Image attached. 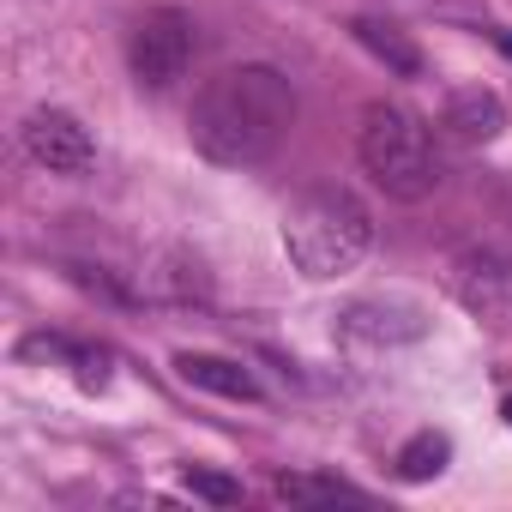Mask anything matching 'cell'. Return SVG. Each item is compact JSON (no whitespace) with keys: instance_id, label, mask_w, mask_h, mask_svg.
Segmentation results:
<instances>
[{"instance_id":"obj_1","label":"cell","mask_w":512,"mask_h":512,"mask_svg":"<svg viewBox=\"0 0 512 512\" xmlns=\"http://www.w3.org/2000/svg\"><path fill=\"white\" fill-rule=\"evenodd\" d=\"M290 127H296V91L266 61H241V67H223L217 79H205L193 97V115H187L193 151L223 169L266 163Z\"/></svg>"},{"instance_id":"obj_2","label":"cell","mask_w":512,"mask_h":512,"mask_svg":"<svg viewBox=\"0 0 512 512\" xmlns=\"http://www.w3.org/2000/svg\"><path fill=\"white\" fill-rule=\"evenodd\" d=\"M374 247V217L356 193L344 187H314L284 211V253L302 278H344L368 260Z\"/></svg>"},{"instance_id":"obj_3","label":"cell","mask_w":512,"mask_h":512,"mask_svg":"<svg viewBox=\"0 0 512 512\" xmlns=\"http://www.w3.org/2000/svg\"><path fill=\"white\" fill-rule=\"evenodd\" d=\"M356 157L368 169V181L386 193V199H428L440 187V157H434V139L428 127L398 109V103H368L362 121H356Z\"/></svg>"},{"instance_id":"obj_4","label":"cell","mask_w":512,"mask_h":512,"mask_svg":"<svg viewBox=\"0 0 512 512\" xmlns=\"http://www.w3.org/2000/svg\"><path fill=\"white\" fill-rule=\"evenodd\" d=\"M127 67H133L139 91H175L193 67V19L181 7L139 13V25L127 37Z\"/></svg>"},{"instance_id":"obj_5","label":"cell","mask_w":512,"mask_h":512,"mask_svg":"<svg viewBox=\"0 0 512 512\" xmlns=\"http://www.w3.org/2000/svg\"><path fill=\"white\" fill-rule=\"evenodd\" d=\"M25 151L49 175H85L97 163V139L73 109H31L25 115Z\"/></svg>"},{"instance_id":"obj_6","label":"cell","mask_w":512,"mask_h":512,"mask_svg":"<svg viewBox=\"0 0 512 512\" xmlns=\"http://www.w3.org/2000/svg\"><path fill=\"white\" fill-rule=\"evenodd\" d=\"M344 332L350 338H374V344H404V338H422L428 332V320H422V308L416 302H350L344 314Z\"/></svg>"},{"instance_id":"obj_7","label":"cell","mask_w":512,"mask_h":512,"mask_svg":"<svg viewBox=\"0 0 512 512\" xmlns=\"http://www.w3.org/2000/svg\"><path fill=\"white\" fill-rule=\"evenodd\" d=\"M175 374L199 392H217V398H235V404H260V380H253L241 362L229 356H211V350H181L175 356Z\"/></svg>"},{"instance_id":"obj_8","label":"cell","mask_w":512,"mask_h":512,"mask_svg":"<svg viewBox=\"0 0 512 512\" xmlns=\"http://www.w3.org/2000/svg\"><path fill=\"white\" fill-rule=\"evenodd\" d=\"M446 127H452V139H464V145H488V139H500V127H506V103H500L494 91H482V85L452 91V97H446Z\"/></svg>"},{"instance_id":"obj_9","label":"cell","mask_w":512,"mask_h":512,"mask_svg":"<svg viewBox=\"0 0 512 512\" xmlns=\"http://www.w3.org/2000/svg\"><path fill=\"white\" fill-rule=\"evenodd\" d=\"M350 37H356L392 79H422V49H416L410 31H398V25H386V19H356Z\"/></svg>"},{"instance_id":"obj_10","label":"cell","mask_w":512,"mask_h":512,"mask_svg":"<svg viewBox=\"0 0 512 512\" xmlns=\"http://www.w3.org/2000/svg\"><path fill=\"white\" fill-rule=\"evenodd\" d=\"M446 464H452V440L434 434V428H422V434H410V440L398 446V476H404V482H434Z\"/></svg>"},{"instance_id":"obj_11","label":"cell","mask_w":512,"mask_h":512,"mask_svg":"<svg viewBox=\"0 0 512 512\" xmlns=\"http://www.w3.org/2000/svg\"><path fill=\"white\" fill-rule=\"evenodd\" d=\"M284 500H356V488L332 482V476H278Z\"/></svg>"},{"instance_id":"obj_12","label":"cell","mask_w":512,"mask_h":512,"mask_svg":"<svg viewBox=\"0 0 512 512\" xmlns=\"http://www.w3.org/2000/svg\"><path fill=\"white\" fill-rule=\"evenodd\" d=\"M181 482H187V494H199V500H211V506H235V500H241V482H229V476H217V470H187Z\"/></svg>"},{"instance_id":"obj_13","label":"cell","mask_w":512,"mask_h":512,"mask_svg":"<svg viewBox=\"0 0 512 512\" xmlns=\"http://www.w3.org/2000/svg\"><path fill=\"white\" fill-rule=\"evenodd\" d=\"M73 362H79V386L85 392H103L109 386V356L103 350H73Z\"/></svg>"},{"instance_id":"obj_14","label":"cell","mask_w":512,"mask_h":512,"mask_svg":"<svg viewBox=\"0 0 512 512\" xmlns=\"http://www.w3.org/2000/svg\"><path fill=\"white\" fill-rule=\"evenodd\" d=\"M506 422H512V398H506Z\"/></svg>"}]
</instances>
